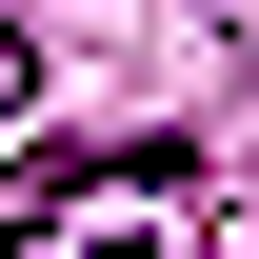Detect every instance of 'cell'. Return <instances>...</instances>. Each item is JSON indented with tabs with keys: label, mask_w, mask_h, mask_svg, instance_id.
<instances>
[{
	"label": "cell",
	"mask_w": 259,
	"mask_h": 259,
	"mask_svg": "<svg viewBox=\"0 0 259 259\" xmlns=\"http://www.w3.org/2000/svg\"><path fill=\"white\" fill-rule=\"evenodd\" d=\"M80 180H120V199H180V180H199V140H80V160H40V180H0V239H20V220H60Z\"/></svg>",
	"instance_id": "obj_1"
},
{
	"label": "cell",
	"mask_w": 259,
	"mask_h": 259,
	"mask_svg": "<svg viewBox=\"0 0 259 259\" xmlns=\"http://www.w3.org/2000/svg\"><path fill=\"white\" fill-rule=\"evenodd\" d=\"M0 100H20V20H0Z\"/></svg>",
	"instance_id": "obj_2"
},
{
	"label": "cell",
	"mask_w": 259,
	"mask_h": 259,
	"mask_svg": "<svg viewBox=\"0 0 259 259\" xmlns=\"http://www.w3.org/2000/svg\"><path fill=\"white\" fill-rule=\"evenodd\" d=\"M100 259H160V239H100Z\"/></svg>",
	"instance_id": "obj_3"
}]
</instances>
